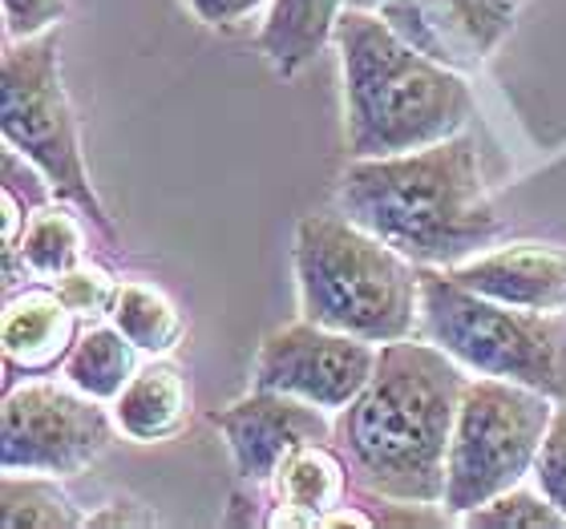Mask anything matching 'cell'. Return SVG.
<instances>
[{"label":"cell","instance_id":"cell-13","mask_svg":"<svg viewBox=\"0 0 566 529\" xmlns=\"http://www.w3.org/2000/svg\"><path fill=\"white\" fill-rule=\"evenodd\" d=\"M77 311L53 287H24L9 295L0 343L9 372H49L70 356L77 340Z\"/></svg>","mask_w":566,"mask_h":529},{"label":"cell","instance_id":"cell-23","mask_svg":"<svg viewBox=\"0 0 566 529\" xmlns=\"http://www.w3.org/2000/svg\"><path fill=\"white\" fill-rule=\"evenodd\" d=\"M534 482L566 514V400L555 404L551 429H546L538 461H534Z\"/></svg>","mask_w":566,"mask_h":529},{"label":"cell","instance_id":"cell-15","mask_svg":"<svg viewBox=\"0 0 566 529\" xmlns=\"http://www.w3.org/2000/svg\"><path fill=\"white\" fill-rule=\"evenodd\" d=\"M187 416L190 384L182 377V368H175L170 360H154V364L138 368L130 384L114 400V424L142 445L175 436L187 424Z\"/></svg>","mask_w":566,"mask_h":529},{"label":"cell","instance_id":"cell-6","mask_svg":"<svg viewBox=\"0 0 566 529\" xmlns=\"http://www.w3.org/2000/svg\"><path fill=\"white\" fill-rule=\"evenodd\" d=\"M61 41L49 29L41 36H24L4 45V70H0V130L4 146L24 154L45 174L57 199L77 207L94 219L97 231L114 235L109 214L97 199L94 182L85 174L82 130L73 118V106L61 85Z\"/></svg>","mask_w":566,"mask_h":529},{"label":"cell","instance_id":"cell-18","mask_svg":"<svg viewBox=\"0 0 566 529\" xmlns=\"http://www.w3.org/2000/svg\"><path fill=\"white\" fill-rule=\"evenodd\" d=\"M109 324L138 348V352L166 356L182 340V316L178 307L166 299L150 283H118L114 307H109Z\"/></svg>","mask_w":566,"mask_h":529},{"label":"cell","instance_id":"cell-14","mask_svg":"<svg viewBox=\"0 0 566 529\" xmlns=\"http://www.w3.org/2000/svg\"><path fill=\"white\" fill-rule=\"evenodd\" d=\"M275 497L280 506L268 521L272 526H324L332 509L348 501V461L332 441L295 448L275 473Z\"/></svg>","mask_w":566,"mask_h":529},{"label":"cell","instance_id":"cell-8","mask_svg":"<svg viewBox=\"0 0 566 529\" xmlns=\"http://www.w3.org/2000/svg\"><path fill=\"white\" fill-rule=\"evenodd\" d=\"M109 424L102 400L82 389L33 380L9 389L0 412V465L4 473H49L73 477L85 473L109 448Z\"/></svg>","mask_w":566,"mask_h":529},{"label":"cell","instance_id":"cell-21","mask_svg":"<svg viewBox=\"0 0 566 529\" xmlns=\"http://www.w3.org/2000/svg\"><path fill=\"white\" fill-rule=\"evenodd\" d=\"M461 526H482V529H555V526H566V514L551 501V497L538 489H506V494L490 497L482 501L478 509L470 514H461Z\"/></svg>","mask_w":566,"mask_h":529},{"label":"cell","instance_id":"cell-2","mask_svg":"<svg viewBox=\"0 0 566 529\" xmlns=\"http://www.w3.org/2000/svg\"><path fill=\"white\" fill-rule=\"evenodd\" d=\"M336 207L417 267H458L502 239L470 134L389 158H353Z\"/></svg>","mask_w":566,"mask_h":529},{"label":"cell","instance_id":"cell-10","mask_svg":"<svg viewBox=\"0 0 566 529\" xmlns=\"http://www.w3.org/2000/svg\"><path fill=\"white\" fill-rule=\"evenodd\" d=\"M518 0H385V24L429 61L453 73L482 70L514 29Z\"/></svg>","mask_w":566,"mask_h":529},{"label":"cell","instance_id":"cell-17","mask_svg":"<svg viewBox=\"0 0 566 529\" xmlns=\"http://www.w3.org/2000/svg\"><path fill=\"white\" fill-rule=\"evenodd\" d=\"M134 372H138V348L114 324H97V328L82 331L73 340L70 356L61 360V377L102 404L106 400L114 404L118 392L134 380Z\"/></svg>","mask_w":566,"mask_h":529},{"label":"cell","instance_id":"cell-5","mask_svg":"<svg viewBox=\"0 0 566 529\" xmlns=\"http://www.w3.org/2000/svg\"><path fill=\"white\" fill-rule=\"evenodd\" d=\"M417 331L478 377L566 400V331L555 316L506 307L461 287L441 267H421Z\"/></svg>","mask_w":566,"mask_h":529},{"label":"cell","instance_id":"cell-20","mask_svg":"<svg viewBox=\"0 0 566 529\" xmlns=\"http://www.w3.org/2000/svg\"><path fill=\"white\" fill-rule=\"evenodd\" d=\"M17 251L33 267L36 279L53 283L57 275H65V271L82 263V226L65 207H41L24 226Z\"/></svg>","mask_w":566,"mask_h":529},{"label":"cell","instance_id":"cell-24","mask_svg":"<svg viewBox=\"0 0 566 529\" xmlns=\"http://www.w3.org/2000/svg\"><path fill=\"white\" fill-rule=\"evenodd\" d=\"M65 17V0H4V36H41Z\"/></svg>","mask_w":566,"mask_h":529},{"label":"cell","instance_id":"cell-4","mask_svg":"<svg viewBox=\"0 0 566 529\" xmlns=\"http://www.w3.org/2000/svg\"><path fill=\"white\" fill-rule=\"evenodd\" d=\"M292 260L304 319L373 343L417 336L421 267L356 226L340 207L295 223Z\"/></svg>","mask_w":566,"mask_h":529},{"label":"cell","instance_id":"cell-12","mask_svg":"<svg viewBox=\"0 0 566 529\" xmlns=\"http://www.w3.org/2000/svg\"><path fill=\"white\" fill-rule=\"evenodd\" d=\"M446 275L506 307L538 316L566 311V247L558 243H502L458 267H446Z\"/></svg>","mask_w":566,"mask_h":529},{"label":"cell","instance_id":"cell-26","mask_svg":"<svg viewBox=\"0 0 566 529\" xmlns=\"http://www.w3.org/2000/svg\"><path fill=\"white\" fill-rule=\"evenodd\" d=\"M385 0H348V9H380Z\"/></svg>","mask_w":566,"mask_h":529},{"label":"cell","instance_id":"cell-11","mask_svg":"<svg viewBox=\"0 0 566 529\" xmlns=\"http://www.w3.org/2000/svg\"><path fill=\"white\" fill-rule=\"evenodd\" d=\"M211 424L223 433L235 473L251 485L275 482L280 465L295 448L332 441L328 412L275 389H255L239 396L235 404L214 412Z\"/></svg>","mask_w":566,"mask_h":529},{"label":"cell","instance_id":"cell-19","mask_svg":"<svg viewBox=\"0 0 566 529\" xmlns=\"http://www.w3.org/2000/svg\"><path fill=\"white\" fill-rule=\"evenodd\" d=\"M0 526L73 529L85 526V518L73 509L57 477H49V473H4V482H0Z\"/></svg>","mask_w":566,"mask_h":529},{"label":"cell","instance_id":"cell-7","mask_svg":"<svg viewBox=\"0 0 566 529\" xmlns=\"http://www.w3.org/2000/svg\"><path fill=\"white\" fill-rule=\"evenodd\" d=\"M555 416V396L514 380H465L446 465V518H461L490 497L506 494L534 473L543 436Z\"/></svg>","mask_w":566,"mask_h":529},{"label":"cell","instance_id":"cell-22","mask_svg":"<svg viewBox=\"0 0 566 529\" xmlns=\"http://www.w3.org/2000/svg\"><path fill=\"white\" fill-rule=\"evenodd\" d=\"M53 292H57L82 319L85 316L102 319V316H109V307H114L118 283L109 279L102 267H85V263H77L73 271H65V275L53 279Z\"/></svg>","mask_w":566,"mask_h":529},{"label":"cell","instance_id":"cell-16","mask_svg":"<svg viewBox=\"0 0 566 529\" xmlns=\"http://www.w3.org/2000/svg\"><path fill=\"white\" fill-rule=\"evenodd\" d=\"M348 0H272L260 29V53L280 77H295L332 41Z\"/></svg>","mask_w":566,"mask_h":529},{"label":"cell","instance_id":"cell-3","mask_svg":"<svg viewBox=\"0 0 566 529\" xmlns=\"http://www.w3.org/2000/svg\"><path fill=\"white\" fill-rule=\"evenodd\" d=\"M344 126L353 158L421 150L465 130L473 94L465 77L429 61L373 9H344L336 21Z\"/></svg>","mask_w":566,"mask_h":529},{"label":"cell","instance_id":"cell-1","mask_svg":"<svg viewBox=\"0 0 566 529\" xmlns=\"http://www.w3.org/2000/svg\"><path fill=\"white\" fill-rule=\"evenodd\" d=\"M465 380L424 336L380 343L373 380L332 421V445L356 485L401 506H441Z\"/></svg>","mask_w":566,"mask_h":529},{"label":"cell","instance_id":"cell-9","mask_svg":"<svg viewBox=\"0 0 566 529\" xmlns=\"http://www.w3.org/2000/svg\"><path fill=\"white\" fill-rule=\"evenodd\" d=\"M380 360V343L324 328L312 319L287 324L260 343L255 356V389H275L300 396L324 412H336L365 389Z\"/></svg>","mask_w":566,"mask_h":529},{"label":"cell","instance_id":"cell-25","mask_svg":"<svg viewBox=\"0 0 566 529\" xmlns=\"http://www.w3.org/2000/svg\"><path fill=\"white\" fill-rule=\"evenodd\" d=\"M263 4H272V0H187V9L195 12L202 24H214V29L248 21L251 12H260Z\"/></svg>","mask_w":566,"mask_h":529}]
</instances>
